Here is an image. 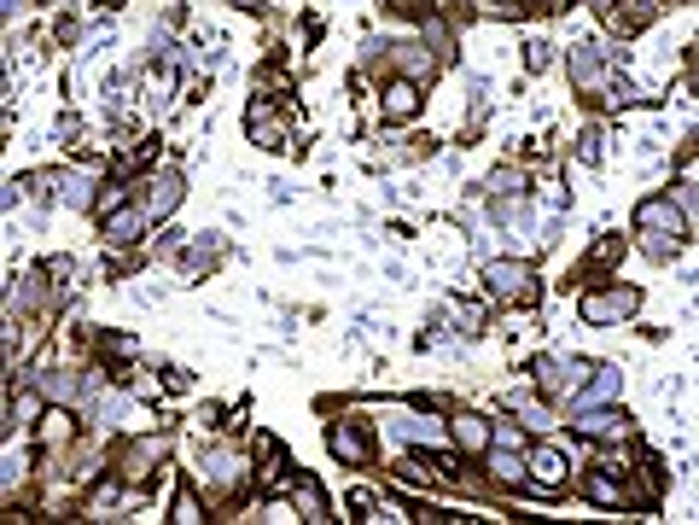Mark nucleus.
I'll return each instance as SVG.
<instances>
[{
  "label": "nucleus",
  "instance_id": "1",
  "mask_svg": "<svg viewBox=\"0 0 699 525\" xmlns=\"http://www.w3.org/2000/svg\"><path fill=\"white\" fill-rule=\"evenodd\" d=\"M635 234L653 257H670L676 245L688 240V216L676 210V199H641L635 205Z\"/></svg>",
  "mask_w": 699,
  "mask_h": 525
},
{
  "label": "nucleus",
  "instance_id": "2",
  "mask_svg": "<svg viewBox=\"0 0 699 525\" xmlns=\"http://www.w3.org/2000/svg\"><path fill=\"white\" fill-rule=\"evenodd\" d=\"M484 286H490V298H501V304H536V269L525 263V257H496L490 269H484Z\"/></svg>",
  "mask_w": 699,
  "mask_h": 525
},
{
  "label": "nucleus",
  "instance_id": "3",
  "mask_svg": "<svg viewBox=\"0 0 699 525\" xmlns=\"http://www.w3.org/2000/svg\"><path fill=\"white\" fill-rule=\"evenodd\" d=\"M635 310H641V292H635V286H606V292H583V298H577V315H583L589 327L630 321Z\"/></svg>",
  "mask_w": 699,
  "mask_h": 525
},
{
  "label": "nucleus",
  "instance_id": "4",
  "mask_svg": "<svg viewBox=\"0 0 699 525\" xmlns=\"http://www.w3.org/2000/svg\"><path fill=\"white\" fill-rule=\"evenodd\" d=\"M571 426L583 432V438H600V444H624L630 438V415H618V409H600V403H583Z\"/></svg>",
  "mask_w": 699,
  "mask_h": 525
},
{
  "label": "nucleus",
  "instance_id": "5",
  "mask_svg": "<svg viewBox=\"0 0 699 525\" xmlns=\"http://www.w3.org/2000/svg\"><path fill=\"white\" fill-rule=\"evenodd\" d=\"M618 473H630V467H618V461H600L595 473H583V496H589V502H600V508H630L635 490L618 485Z\"/></svg>",
  "mask_w": 699,
  "mask_h": 525
},
{
  "label": "nucleus",
  "instance_id": "6",
  "mask_svg": "<svg viewBox=\"0 0 699 525\" xmlns=\"http://www.w3.org/2000/svg\"><path fill=\"white\" fill-rule=\"evenodd\" d=\"M566 479H571V467H566V455L554 450V444H536L531 455H525V485H536V490H566Z\"/></svg>",
  "mask_w": 699,
  "mask_h": 525
},
{
  "label": "nucleus",
  "instance_id": "7",
  "mask_svg": "<svg viewBox=\"0 0 699 525\" xmlns=\"http://www.w3.org/2000/svg\"><path fill=\"white\" fill-rule=\"evenodd\" d=\"M327 450L338 455V461H350V467H367L373 461V438H367V426L362 420H338V426H327Z\"/></svg>",
  "mask_w": 699,
  "mask_h": 525
},
{
  "label": "nucleus",
  "instance_id": "8",
  "mask_svg": "<svg viewBox=\"0 0 699 525\" xmlns=\"http://www.w3.org/2000/svg\"><path fill=\"white\" fill-rule=\"evenodd\" d=\"M571 82L583 94H606V59H600V47H589V41L571 47Z\"/></svg>",
  "mask_w": 699,
  "mask_h": 525
},
{
  "label": "nucleus",
  "instance_id": "9",
  "mask_svg": "<svg viewBox=\"0 0 699 525\" xmlns=\"http://www.w3.org/2000/svg\"><path fill=\"white\" fill-rule=\"evenodd\" d=\"M199 479L210 490H239V485H245V461H239L233 450H216V455H204Z\"/></svg>",
  "mask_w": 699,
  "mask_h": 525
},
{
  "label": "nucleus",
  "instance_id": "10",
  "mask_svg": "<svg viewBox=\"0 0 699 525\" xmlns=\"http://www.w3.org/2000/svg\"><path fill=\"white\" fill-rule=\"evenodd\" d=\"M659 6H665V0H612V6H606V18H612V30L635 35V30H647V24L659 18Z\"/></svg>",
  "mask_w": 699,
  "mask_h": 525
},
{
  "label": "nucleus",
  "instance_id": "11",
  "mask_svg": "<svg viewBox=\"0 0 699 525\" xmlns=\"http://www.w3.org/2000/svg\"><path fill=\"white\" fill-rule=\"evenodd\" d=\"M152 222V210L146 205H123V210H111L105 216V240L111 245H129V240H140V228Z\"/></svg>",
  "mask_w": 699,
  "mask_h": 525
},
{
  "label": "nucleus",
  "instance_id": "12",
  "mask_svg": "<svg viewBox=\"0 0 699 525\" xmlns=\"http://www.w3.org/2000/svg\"><path fill=\"white\" fill-rule=\"evenodd\" d=\"M391 432H397V438H408V444H420V450H443V420L397 415V420H391Z\"/></svg>",
  "mask_w": 699,
  "mask_h": 525
},
{
  "label": "nucleus",
  "instance_id": "13",
  "mask_svg": "<svg viewBox=\"0 0 699 525\" xmlns=\"http://www.w3.org/2000/svg\"><path fill=\"white\" fill-rule=\"evenodd\" d=\"M245 123H251V140H263V146H274V152L286 146V117H280L268 100L251 105V117H245Z\"/></svg>",
  "mask_w": 699,
  "mask_h": 525
},
{
  "label": "nucleus",
  "instance_id": "14",
  "mask_svg": "<svg viewBox=\"0 0 699 525\" xmlns=\"http://www.w3.org/2000/svg\"><path fill=\"white\" fill-rule=\"evenodd\" d=\"M449 438H455L461 450H490V420L484 415H455L449 420Z\"/></svg>",
  "mask_w": 699,
  "mask_h": 525
},
{
  "label": "nucleus",
  "instance_id": "15",
  "mask_svg": "<svg viewBox=\"0 0 699 525\" xmlns=\"http://www.w3.org/2000/svg\"><path fill=\"white\" fill-rule=\"evenodd\" d=\"M158 461H164V438H140V444L123 455V473H129V479H152Z\"/></svg>",
  "mask_w": 699,
  "mask_h": 525
},
{
  "label": "nucleus",
  "instance_id": "16",
  "mask_svg": "<svg viewBox=\"0 0 699 525\" xmlns=\"http://www.w3.org/2000/svg\"><path fill=\"white\" fill-rule=\"evenodd\" d=\"M292 508H298L303 520H327V490L303 473V479H292Z\"/></svg>",
  "mask_w": 699,
  "mask_h": 525
},
{
  "label": "nucleus",
  "instance_id": "17",
  "mask_svg": "<svg viewBox=\"0 0 699 525\" xmlns=\"http://www.w3.org/2000/svg\"><path fill=\"white\" fill-rule=\"evenodd\" d=\"M414 111H420V82H408V76L385 82V117H414Z\"/></svg>",
  "mask_w": 699,
  "mask_h": 525
},
{
  "label": "nucleus",
  "instance_id": "18",
  "mask_svg": "<svg viewBox=\"0 0 699 525\" xmlns=\"http://www.w3.org/2000/svg\"><path fill=\"white\" fill-rule=\"evenodd\" d=\"M589 374H595V380L577 385V409H583V403H612V397H618V368H589Z\"/></svg>",
  "mask_w": 699,
  "mask_h": 525
},
{
  "label": "nucleus",
  "instance_id": "19",
  "mask_svg": "<svg viewBox=\"0 0 699 525\" xmlns=\"http://www.w3.org/2000/svg\"><path fill=\"white\" fill-rule=\"evenodd\" d=\"M490 479H496V485H525V455L496 444V455H490Z\"/></svg>",
  "mask_w": 699,
  "mask_h": 525
},
{
  "label": "nucleus",
  "instance_id": "20",
  "mask_svg": "<svg viewBox=\"0 0 699 525\" xmlns=\"http://www.w3.org/2000/svg\"><path fill=\"white\" fill-rule=\"evenodd\" d=\"M624 245H630V240H624V234H606V240H600L595 251L583 257V269H577V280H583V275H595V269H612V263L624 257Z\"/></svg>",
  "mask_w": 699,
  "mask_h": 525
},
{
  "label": "nucleus",
  "instance_id": "21",
  "mask_svg": "<svg viewBox=\"0 0 699 525\" xmlns=\"http://www.w3.org/2000/svg\"><path fill=\"white\" fill-rule=\"evenodd\" d=\"M397 65H402V76H408V82H420V76H432L437 53H432V47H420V41H408V47L397 53Z\"/></svg>",
  "mask_w": 699,
  "mask_h": 525
},
{
  "label": "nucleus",
  "instance_id": "22",
  "mask_svg": "<svg viewBox=\"0 0 699 525\" xmlns=\"http://www.w3.org/2000/svg\"><path fill=\"white\" fill-rule=\"evenodd\" d=\"M181 205V175H158L152 181V199H146V210L152 216H164V210H175Z\"/></svg>",
  "mask_w": 699,
  "mask_h": 525
},
{
  "label": "nucleus",
  "instance_id": "23",
  "mask_svg": "<svg viewBox=\"0 0 699 525\" xmlns=\"http://www.w3.org/2000/svg\"><path fill=\"white\" fill-rule=\"evenodd\" d=\"M35 438H41L47 450H53V444H65V438H70V415H65V409H47V420H41V432H35Z\"/></svg>",
  "mask_w": 699,
  "mask_h": 525
},
{
  "label": "nucleus",
  "instance_id": "24",
  "mask_svg": "<svg viewBox=\"0 0 699 525\" xmlns=\"http://www.w3.org/2000/svg\"><path fill=\"white\" fill-rule=\"evenodd\" d=\"M169 520H175V525H199V520H204L199 496H193V490H181V496H175V514H169Z\"/></svg>",
  "mask_w": 699,
  "mask_h": 525
},
{
  "label": "nucleus",
  "instance_id": "25",
  "mask_svg": "<svg viewBox=\"0 0 699 525\" xmlns=\"http://www.w3.org/2000/svg\"><path fill=\"white\" fill-rule=\"evenodd\" d=\"M519 187H525V175H519V170H496V175H490V193H496V199H513Z\"/></svg>",
  "mask_w": 699,
  "mask_h": 525
},
{
  "label": "nucleus",
  "instance_id": "26",
  "mask_svg": "<svg viewBox=\"0 0 699 525\" xmlns=\"http://www.w3.org/2000/svg\"><path fill=\"white\" fill-rule=\"evenodd\" d=\"M484 18H525V0H478Z\"/></svg>",
  "mask_w": 699,
  "mask_h": 525
},
{
  "label": "nucleus",
  "instance_id": "27",
  "mask_svg": "<svg viewBox=\"0 0 699 525\" xmlns=\"http://www.w3.org/2000/svg\"><path fill=\"white\" fill-rule=\"evenodd\" d=\"M519 420H525V426H548V409H542V403H519Z\"/></svg>",
  "mask_w": 699,
  "mask_h": 525
},
{
  "label": "nucleus",
  "instance_id": "28",
  "mask_svg": "<svg viewBox=\"0 0 699 525\" xmlns=\"http://www.w3.org/2000/svg\"><path fill=\"white\" fill-rule=\"evenodd\" d=\"M525 65H531V70H548V47H542V41H531V47H525Z\"/></svg>",
  "mask_w": 699,
  "mask_h": 525
},
{
  "label": "nucleus",
  "instance_id": "29",
  "mask_svg": "<svg viewBox=\"0 0 699 525\" xmlns=\"http://www.w3.org/2000/svg\"><path fill=\"white\" fill-rule=\"evenodd\" d=\"M589 6H595V12H606V6H612V0H589Z\"/></svg>",
  "mask_w": 699,
  "mask_h": 525
}]
</instances>
